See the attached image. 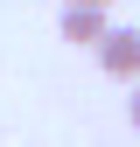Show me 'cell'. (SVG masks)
Listing matches in <instances>:
<instances>
[{
	"label": "cell",
	"mask_w": 140,
	"mask_h": 147,
	"mask_svg": "<svg viewBox=\"0 0 140 147\" xmlns=\"http://www.w3.org/2000/svg\"><path fill=\"white\" fill-rule=\"evenodd\" d=\"M98 70L105 77H119V84H140V28H112L98 42Z\"/></svg>",
	"instance_id": "cell-1"
},
{
	"label": "cell",
	"mask_w": 140,
	"mask_h": 147,
	"mask_svg": "<svg viewBox=\"0 0 140 147\" xmlns=\"http://www.w3.org/2000/svg\"><path fill=\"white\" fill-rule=\"evenodd\" d=\"M56 35H63V42H77V49H98L105 35H112V21H105V7H63Z\"/></svg>",
	"instance_id": "cell-2"
},
{
	"label": "cell",
	"mask_w": 140,
	"mask_h": 147,
	"mask_svg": "<svg viewBox=\"0 0 140 147\" xmlns=\"http://www.w3.org/2000/svg\"><path fill=\"white\" fill-rule=\"evenodd\" d=\"M133 98H126V119H133V133H140V84H126Z\"/></svg>",
	"instance_id": "cell-3"
},
{
	"label": "cell",
	"mask_w": 140,
	"mask_h": 147,
	"mask_svg": "<svg viewBox=\"0 0 140 147\" xmlns=\"http://www.w3.org/2000/svg\"><path fill=\"white\" fill-rule=\"evenodd\" d=\"M63 7H112V0H63Z\"/></svg>",
	"instance_id": "cell-4"
}]
</instances>
